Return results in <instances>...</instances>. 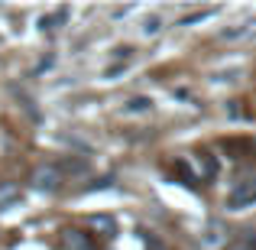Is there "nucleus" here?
I'll return each instance as SVG.
<instances>
[{
	"label": "nucleus",
	"instance_id": "3",
	"mask_svg": "<svg viewBox=\"0 0 256 250\" xmlns=\"http://www.w3.org/2000/svg\"><path fill=\"white\" fill-rule=\"evenodd\" d=\"M230 208H246V205H253L256 201V179H244V182H237V185L230 188Z\"/></svg>",
	"mask_w": 256,
	"mask_h": 250
},
{
	"label": "nucleus",
	"instance_id": "5",
	"mask_svg": "<svg viewBox=\"0 0 256 250\" xmlns=\"http://www.w3.org/2000/svg\"><path fill=\"white\" fill-rule=\"evenodd\" d=\"M65 247H68V250H94L91 237L82 234V231H65Z\"/></svg>",
	"mask_w": 256,
	"mask_h": 250
},
{
	"label": "nucleus",
	"instance_id": "8",
	"mask_svg": "<svg viewBox=\"0 0 256 250\" xmlns=\"http://www.w3.org/2000/svg\"><path fill=\"white\" fill-rule=\"evenodd\" d=\"M159 30H162V20H159V17H150V20L143 23V36H146V39H150V36H156Z\"/></svg>",
	"mask_w": 256,
	"mask_h": 250
},
{
	"label": "nucleus",
	"instance_id": "7",
	"mask_svg": "<svg viewBox=\"0 0 256 250\" xmlns=\"http://www.w3.org/2000/svg\"><path fill=\"white\" fill-rule=\"evenodd\" d=\"M124 111L126 114H146V111H152V98H130Z\"/></svg>",
	"mask_w": 256,
	"mask_h": 250
},
{
	"label": "nucleus",
	"instance_id": "1",
	"mask_svg": "<svg viewBox=\"0 0 256 250\" xmlns=\"http://www.w3.org/2000/svg\"><path fill=\"white\" fill-rule=\"evenodd\" d=\"M230 244V231H227L224 221H208L204 231H201V250H224Z\"/></svg>",
	"mask_w": 256,
	"mask_h": 250
},
{
	"label": "nucleus",
	"instance_id": "2",
	"mask_svg": "<svg viewBox=\"0 0 256 250\" xmlns=\"http://www.w3.org/2000/svg\"><path fill=\"white\" fill-rule=\"evenodd\" d=\"M58 185H62V172L56 166H39L32 172V188H39V192H56Z\"/></svg>",
	"mask_w": 256,
	"mask_h": 250
},
{
	"label": "nucleus",
	"instance_id": "6",
	"mask_svg": "<svg viewBox=\"0 0 256 250\" xmlns=\"http://www.w3.org/2000/svg\"><path fill=\"white\" fill-rule=\"evenodd\" d=\"M16 201H20V185L4 182V185H0V211H4V208H10V205H16Z\"/></svg>",
	"mask_w": 256,
	"mask_h": 250
},
{
	"label": "nucleus",
	"instance_id": "4",
	"mask_svg": "<svg viewBox=\"0 0 256 250\" xmlns=\"http://www.w3.org/2000/svg\"><path fill=\"white\" fill-rule=\"evenodd\" d=\"M220 36L227 39V43H237V39H246V36H256V20H244V23L237 26H227Z\"/></svg>",
	"mask_w": 256,
	"mask_h": 250
}]
</instances>
